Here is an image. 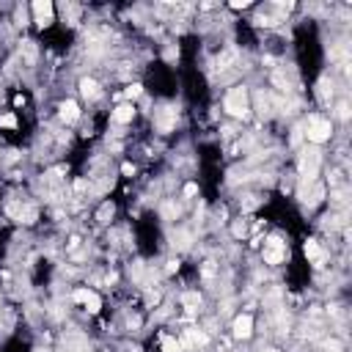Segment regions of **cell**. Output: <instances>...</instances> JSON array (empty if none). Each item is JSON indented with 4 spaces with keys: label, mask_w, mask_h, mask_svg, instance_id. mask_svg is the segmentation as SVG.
<instances>
[{
    "label": "cell",
    "mask_w": 352,
    "mask_h": 352,
    "mask_svg": "<svg viewBox=\"0 0 352 352\" xmlns=\"http://www.w3.org/2000/svg\"><path fill=\"white\" fill-rule=\"evenodd\" d=\"M305 135H308L311 143H325L330 138V121L319 119V116H311L308 124H305Z\"/></svg>",
    "instance_id": "cell-3"
},
{
    "label": "cell",
    "mask_w": 352,
    "mask_h": 352,
    "mask_svg": "<svg viewBox=\"0 0 352 352\" xmlns=\"http://www.w3.org/2000/svg\"><path fill=\"white\" fill-rule=\"evenodd\" d=\"M179 350H182V347L176 344L171 336H165V339H162V352H179Z\"/></svg>",
    "instance_id": "cell-16"
},
{
    "label": "cell",
    "mask_w": 352,
    "mask_h": 352,
    "mask_svg": "<svg viewBox=\"0 0 352 352\" xmlns=\"http://www.w3.org/2000/svg\"><path fill=\"white\" fill-rule=\"evenodd\" d=\"M74 303H83L85 308L91 311V314H96V311L102 308V300H99V294H96V292H91V289H77V292H74Z\"/></svg>",
    "instance_id": "cell-5"
},
{
    "label": "cell",
    "mask_w": 352,
    "mask_h": 352,
    "mask_svg": "<svg viewBox=\"0 0 352 352\" xmlns=\"http://www.w3.org/2000/svg\"><path fill=\"white\" fill-rule=\"evenodd\" d=\"M319 162H322L319 151H316V149H305L303 154H300V176H303L305 182H314L316 173H319Z\"/></svg>",
    "instance_id": "cell-2"
},
{
    "label": "cell",
    "mask_w": 352,
    "mask_h": 352,
    "mask_svg": "<svg viewBox=\"0 0 352 352\" xmlns=\"http://www.w3.org/2000/svg\"><path fill=\"white\" fill-rule=\"evenodd\" d=\"M305 256H308L311 262L322 264V248H319V242H316V239H308V242H305Z\"/></svg>",
    "instance_id": "cell-12"
},
{
    "label": "cell",
    "mask_w": 352,
    "mask_h": 352,
    "mask_svg": "<svg viewBox=\"0 0 352 352\" xmlns=\"http://www.w3.org/2000/svg\"><path fill=\"white\" fill-rule=\"evenodd\" d=\"M245 6H248V0H234L231 3V8H245Z\"/></svg>",
    "instance_id": "cell-20"
},
{
    "label": "cell",
    "mask_w": 352,
    "mask_h": 352,
    "mask_svg": "<svg viewBox=\"0 0 352 352\" xmlns=\"http://www.w3.org/2000/svg\"><path fill=\"white\" fill-rule=\"evenodd\" d=\"M0 127H17V119H14L11 113H6V116H0Z\"/></svg>",
    "instance_id": "cell-17"
},
{
    "label": "cell",
    "mask_w": 352,
    "mask_h": 352,
    "mask_svg": "<svg viewBox=\"0 0 352 352\" xmlns=\"http://www.w3.org/2000/svg\"><path fill=\"white\" fill-rule=\"evenodd\" d=\"M132 116H135V108H132V105H119V108L113 110V121H119V124L132 121Z\"/></svg>",
    "instance_id": "cell-11"
},
{
    "label": "cell",
    "mask_w": 352,
    "mask_h": 352,
    "mask_svg": "<svg viewBox=\"0 0 352 352\" xmlns=\"http://www.w3.org/2000/svg\"><path fill=\"white\" fill-rule=\"evenodd\" d=\"M207 333H201V330H185V344L187 347H204L207 344Z\"/></svg>",
    "instance_id": "cell-10"
},
{
    "label": "cell",
    "mask_w": 352,
    "mask_h": 352,
    "mask_svg": "<svg viewBox=\"0 0 352 352\" xmlns=\"http://www.w3.org/2000/svg\"><path fill=\"white\" fill-rule=\"evenodd\" d=\"M223 108H226L231 116H245L248 110H251V99H248V91H245L242 85L231 88V91L226 94V102H223Z\"/></svg>",
    "instance_id": "cell-1"
},
{
    "label": "cell",
    "mask_w": 352,
    "mask_h": 352,
    "mask_svg": "<svg viewBox=\"0 0 352 352\" xmlns=\"http://www.w3.org/2000/svg\"><path fill=\"white\" fill-rule=\"evenodd\" d=\"M141 91H143V88H141V85H130V88H127V96H130V99H135V96H141Z\"/></svg>",
    "instance_id": "cell-18"
},
{
    "label": "cell",
    "mask_w": 352,
    "mask_h": 352,
    "mask_svg": "<svg viewBox=\"0 0 352 352\" xmlns=\"http://www.w3.org/2000/svg\"><path fill=\"white\" fill-rule=\"evenodd\" d=\"M80 91H83L85 99H99V96H102V91H99V85H96V80H88V77L80 83Z\"/></svg>",
    "instance_id": "cell-9"
},
{
    "label": "cell",
    "mask_w": 352,
    "mask_h": 352,
    "mask_svg": "<svg viewBox=\"0 0 352 352\" xmlns=\"http://www.w3.org/2000/svg\"><path fill=\"white\" fill-rule=\"evenodd\" d=\"M253 333V316L251 314H242L234 319V336L237 339H248V336Z\"/></svg>",
    "instance_id": "cell-8"
},
{
    "label": "cell",
    "mask_w": 352,
    "mask_h": 352,
    "mask_svg": "<svg viewBox=\"0 0 352 352\" xmlns=\"http://www.w3.org/2000/svg\"><path fill=\"white\" fill-rule=\"evenodd\" d=\"M173 127H176V110H173V108L157 110V130H160V132H171Z\"/></svg>",
    "instance_id": "cell-7"
},
{
    "label": "cell",
    "mask_w": 352,
    "mask_h": 352,
    "mask_svg": "<svg viewBox=\"0 0 352 352\" xmlns=\"http://www.w3.org/2000/svg\"><path fill=\"white\" fill-rule=\"evenodd\" d=\"M196 193H198V185H193V182H190V185L185 187V196H196Z\"/></svg>",
    "instance_id": "cell-19"
},
{
    "label": "cell",
    "mask_w": 352,
    "mask_h": 352,
    "mask_svg": "<svg viewBox=\"0 0 352 352\" xmlns=\"http://www.w3.org/2000/svg\"><path fill=\"white\" fill-rule=\"evenodd\" d=\"M182 303H185L187 311H196L198 303H201V297H198V294H185V297H182Z\"/></svg>",
    "instance_id": "cell-14"
},
{
    "label": "cell",
    "mask_w": 352,
    "mask_h": 352,
    "mask_svg": "<svg viewBox=\"0 0 352 352\" xmlns=\"http://www.w3.org/2000/svg\"><path fill=\"white\" fill-rule=\"evenodd\" d=\"M22 55H25L28 61L36 58V42H22Z\"/></svg>",
    "instance_id": "cell-15"
},
{
    "label": "cell",
    "mask_w": 352,
    "mask_h": 352,
    "mask_svg": "<svg viewBox=\"0 0 352 352\" xmlns=\"http://www.w3.org/2000/svg\"><path fill=\"white\" fill-rule=\"evenodd\" d=\"M33 14H36V22L42 25H50V19H53V3H50V0H36V3H33Z\"/></svg>",
    "instance_id": "cell-6"
},
{
    "label": "cell",
    "mask_w": 352,
    "mask_h": 352,
    "mask_svg": "<svg viewBox=\"0 0 352 352\" xmlns=\"http://www.w3.org/2000/svg\"><path fill=\"white\" fill-rule=\"evenodd\" d=\"M286 259V242L278 237H270L267 242H264V262L267 264H281Z\"/></svg>",
    "instance_id": "cell-4"
},
{
    "label": "cell",
    "mask_w": 352,
    "mask_h": 352,
    "mask_svg": "<svg viewBox=\"0 0 352 352\" xmlns=\"http://www.w3.org/2000/svg\"><path fill=\"white\" fill-rule=\"evenodd\" d=\"M77 116H80V110H77L74 102H64V105H61V119L64 121H77Z\"/></svg>",
    "instance_id": "cell-13"
}]
</instances>
